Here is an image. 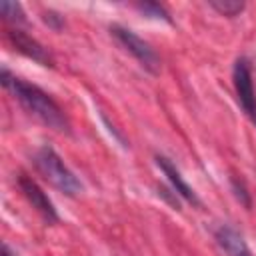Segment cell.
Instances as JSON below:
<instances>
[{
  "label": "cell",
  "mask_w": 256,
  "mask_h": 256,
  "mask_svg": "<svg viewBox=\"0 0 256 256\" xmlns=\"http://www.w3.org/2000/svg\"><path fill=\"white\" fill-rule=\"evenodd\" d=\"M2 84H4V88H8L14 94V98L24 106L26 112L36 116L40 122H44L52 130L68 132L70 124H68V118H66L64 110L42 88H38L36 84L26 82L22 78L12 76L6 68H2Z\"/></svg>",
  "instance_id": "cell-1"
},
{
  "label": "cell",
  "mask_w": 256,
  "mask_h": 256,
  "mask_svg": "<svg viewBox=\"0 0 256 256\" xmlns=\"http://www.w3.org/2000/svg\"><path fill=\"white\" fill-rule=\"evenodd\" d=\"M34 166L40 172V176L46 182H50L56 190H60L62 194L76 196L82 190L80 180L74 176V172L64 164V160L50 146H42L34 154Z\"/></svg>",
  "instance_id": "cell-2"
},
{
  "label": "cell",
  "mask_w": 256,
  "mask_h": 256,
  "mask_svg": "<svg viewBox=\"0 0 256 256\" xmlns=\"http://www.w3.org/2000/svg\"><path fill=\"white\" fill-rule=\"evenodd\" d=\"M110 34L116 38V42L126 50L130 52L146 70L150 72H158L160 68V56L156 54V50L146 42L142 40L136 32H132L130 28H124V26H112L110 28Z\"/></svg>",
  "instance_id": "cell-3"
},
{
  "label": "cell",
  "mask_w": 256,
  "mask_h": 256,
  "mask_svg": "<svg viewBox=\"0 0 256 256\" xmlns=\"http://www.w3.org/2000/svg\"><path fill=\"white\" fill-rule=\"evenodd\" d=\"M232 82H234V92H236V100L240 108L250 118V122L256 126V90H254L252 70L246 58H238L234 62Z\"/></svg>",
  "instance_id": "cell-4"
},
{
  "label": "cell",
  "mask_w": 256,
  "mask_h": 256,
  "mask_svg": "<svg viewBox=\"0 0 256 256\" xmlns=\"http://www.w3.org/2000/svg\"><path fill=\"white\" fill-rule=\"evenodd\" d=\"M18 186L22 190V194L26 196V200L32 204V208H36V212L48 220V222H56L58 220V214H56V208L54 204L50 202V198L44 194V190L26 174H20L18 176Z\"/></svg>",
  "instance_id": "cell-5"
},
{
  "label": "cell",
  "mask_w": 256,
  "mask_h": 256,
  "mask_svg": "<svg viewBox=\"0 0 256 256\" xmlns=\"http://www.w3.org/2000/svg\"><path fill=\"white\" fill-rule=\"evenodd\" d=\"M8 40H10L12 46H14L20 54H24L26 58H32L34 62H38V64H42V66H52V56H50V52H48L38 40H34L32 36H28L24 30H20V28L8 30Z\"/></svg>",
  "instance_id": "cell-6"
},
{
  "label": "cell",
  "mask_w": 256,
  "mask_h": 256,
  "mask_svg": "<svg viewBox=\"0 0 256 256\" xmlns=\"http://www.w3.org/2000/svg\"><path fill=\"white\" fill-rule=\"evenodd\" d=\"M156 164H158V168L164 172V176L168 178V182H170V186H172V190H174V194H178L180 198H184L186 202H190V204H194V206H198L200 204V200H198V196H196V192L188 186V182L182 178V174H180V170L166 158V156H156Z\"/></svg>",
  "instance_id": "cell-7"
},
{
  "label": "cell",
  "mask_w": 256,
  "mask_h": 256,
  "mask_svg": "<svg viewBox=\"0 0 256 256\" xmlns=\"http://www.w3.org/2000/svg\"><path fill=\"white\" fill-rule=\"evenodd\" d=\"M216 242L222 246V250H226L230 256H252L248 244L244 242V238L230 226H220L216 230Z\"/></svg>",
  "instance_id": "cell-8"
},
{
  "label": "cell",
  "mask_w": 256,
  "mask_h": 256,
  "mask_svg": "<svg viewBox=\"0 0 256 256\" xmlns=\"http://www.w3.org/2000/svg\"><path fill=\"white\" fill-rule=\"evenodd\" d=\"M210 6H212L218 14L228 16V18L238 16V14L246 8V4H244V2H238V0H210Z\"/></svg>",
  "instance_id": "cell-9"
},
{
  "label": "cell",
  "mask_w": 256,
  "mask_h": 256,
  "mask_svg": "<svg viewBox=\"0 0 256 256\" xmlns=\"http://www.w3.org/2000/svg\"><path fill=\"white\" fill-rule=\"evenodd\" d=\"M0 10H2L4 20H8V22H14V24H24L26 22L24 10H22V6L18 2L4 0V2H0Z\"/></svg>",
  "instance_id": "cell-10"
},
{
  "label": "cell",
  "mask_w": 256,
  "mask_h": 256,
  "mask_svg": "<svg viewBox=\"0 0 256 256\" xmlns=\"http://www.w3.org/2000/svg\"><path fill=\"white\" fill-rule=\"evenodd\" d=\"M136 8H138L142 14L150 16V18L164 20V22H170V20H172V18H170V14H168V10H166L162 4H158V2H138V4H136Z\"/></svg>",
  "instance_id": "cell-11"
},
{
  "label": "cell",
  "mask_w": 256,
  "mask_h": 256,
  "mask_svg": "<svg viewBox=\"0 0 256 256\" xmlns=\"http://www.w3.org/2000/svg\"><path fill=\"white\" fill-rule=\"evenodd\" d=\"M230 184H232L234 196L240 200V204H242L244 208H250V206H252V202H250V194H248V190H246L244 180H240V178H232V180H230Z\"/></svg>",
  "instance_id": "cell-12"
},
{
  "label": "cell",
  "mask_w": 256,
  "mask_h": 256,
  "mask_svg": "<svg viewBox=\"0 0 256 256\" xmlns=\"http://www.w3.org/2000/svg\"><path fill=\"white\" fill-rule=\"evenodd\" d=\"M44 20H46V24H50V26L56 28V30L62 28V18H60L56 12H46V14H44Z\"/></svg>",
  "instance_id": "cell-13"
},
{
  "label": "cell",
  "mask_w": 256,
  "mask_h": 256,
  "mask_svg": "<svg viewBox=\"0 0 256 256\" xmlns=\"http://www.w3.org/2000/svg\"><path fill=\"white\" fill-rule=\"evenodd\" d=\"M2 256H14V254H12V250H10V248H8L6 244L2 246Z\"/></svg>",
  "instance_id": "cell-14"
}]
</instances>
